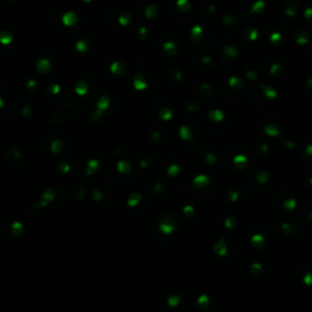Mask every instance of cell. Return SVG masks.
Masks as SVG:
<instances>
[{
	"instance_id": "3",
	"label": "cell",
	"mask_w": 312,
	"mask_h": 312,
	"mask_svg": "<svg viewBox=\"0 0 312 312\" xmlns=\"http://www.w3.org/2000/svg\"><path fill=\"white\" fill-rule=\"evenodd\" d=\"M11 41H12V34H11L10 31L4 29V31L0 32V43L1 44L6 45V44H10Z\"/></svg>"
},
{
	"instance_id": "19",
	"label": "cell",
	"mask_w": 312,
	"mask_h": 312,
	"mask_svg": "<svg viewBox=\"0 0 312 312\" xmlns=\"http://www.w3.org/2000/svg\"><path fill=\"white\" fill-rule=\"evenodd\" d=\"M36 84H37V83H36V80H34V79H29V80H28V83H27V87H28L29 89H32V88H34V87H36Z\"/></svg>"
},
{
	"instance_id": "9",
	"label": "cell",
	"mask_w": 312,
	"mask_h": 312,
	"mask_svg": "<svg viewBox=\"0 0 312 312\" xmlns=\"http://www.w3.org/2000/svg\"><path fill=\"white\" fill-rule=\"evenodd\" d=\"M107 106H109V98L101 97L100 98V100L98 101V110L102 111V110H105Z\"/></svg>"
},
{
	"instance_id": "4",
	"label": "cell",
	"mask_w": 312,
	"mask_h": 312,
	"mask_svg": "<svg viewBox=\"0 0 312 312\" xmlns=\"http://www.w3.org/2000/svg\"><path fill=\"white\" fill-rule=\"evenodd\" d=\"M62 149H63V143H62V140H60V139L54 140V141L51 143V145H50V150H51L54 154L61 153Z\"/></svg>"
},
{
	"instance_id": "5",
	"label": "cell",
	"mask_w": 312,
	"mask_h": 312,
	"mask_svg": "<svg viewBox=\"0 0 312 312\" xmlns=\"http://www.w3.org/2000/svg\"><path fill=\"white\" fill-rule=\"evenodd\" d=\"M76 92L78 93V95H84L88 92V85L84 80H79L76 84Z\"/></svg>"
},
{
	"instance_id": "20",
	"label": "cell",
	"mask_w": 312,
	"mask_h": 312,
	"mask_svg": "<svg viewBox=\"0 0 312 312\" xmlns=\"http://www.w3.org/2000/svg\"><path fill=\"white\" fill-rule=\"evenodd\" d=\"M100 116H101V111H100V110H97V111L93 114V116L92 117H93V119H97V118H99Z\"/></svg>"
},
{
	"instance_id": "2",
	"label": "cell",
	"mask_w": 312,
	"mask_h": 312,
	"mask_svg": "<svg viewBox=\"0 0 312 312\" xmlns=\"http://www.w3.org/2000/svg\"><path fill=\"white\" fill-rule=\"evenodd\" d=\"M51 67V63L49 60L46 58H40L38 62H37V70L41 73H46Z\"/></svg>"
},
{
	"instance_id": "15",
	"label": "cell",
	"mask_w": 312,
	"mask_h": 312,
	"mask_svg": "<svg viewBox=\"0 0 312 312\" xmlns=\"http://www.w3.org/2000/svg\"><path fill=\"white\" fill-rule=\"evenodd\" d=\"M48 92H50L51 94H58V92H60V85H58V83H53V84H50L49 85V88H48Z\"/></svg>"
},
{
	"instance_id": "18",
	"label": "cell",
	"mask_w": 312,
	"mask_h": 312,
	"mask_svg": "<svg viewBox=\"0 0 312 312\" xmlns=\"http://www.w3.org/2000/svg\"><path fill=\"white\" fill-rule=\"evenodd\" d=\"M31 112H32V110H31V106L26 105V106H24V109H23V114H22V116H23V117H29V116H31Z\"/></svg>"
},
{
	"instance_id": "17",
	"label": "cell",
	"mask_w": 312,
	"mask_h": 312,
	"mask_svg": "<svg viewBox=\"0 0 312 312\" xmlns=\"http://www.w3.org/2000/svg\"><path fill=\"white\" fill-rule=\"evenodd\" d=\"M92 196H93V199H94L95 201H99V200H101L102 194L100 193V190H99V189H94V190H93V193H92Z\"/></svg>"
},
{
	"instance_id": "14",
	"label": "cell",
	"mask_w": 312,
	"mask_h": 312,
	"mask_svg": "<svg viewBox=\"0 0 312 312\" xmlns=\"http://www.w3.org/2000/svg\"><path fill=\"white\" fill-rule=\"evenodd\" d=\"M87 48H88V45H87V43L84 40H78L76 43V49L78 51H85Z\"/></svg>"
},
{
	"instance_id": "13",
	"label": "cell",
	"mask_w": 312,
	"mask_h": 312,
	"mask_svg": "<svg viewBox=\"0 0 312 312\" xmlns=\"http://www.w3.org/2000/svg\"><path fill=\"white\" fill-rule=\"evenodd\" d=\"M58 170L61 173H67V172L70 171V163H67V162H61V163H58Z\"/></svg>"
},
{
	"instance_id": "12",
	"label": "cell",
	"mask_w": 312,
	"mask_h": 312,
	"mask_svg": "<svg viewBox=\"0 0 312 312\" xmlns=\"http://www.w3.org/2000/svg\"><path fill=\"white\" fill-rule=\"evenodd\" d=\"M140 200V195L138 194H132L129 196V199H128V205L129 206H134L136 205V202Z\"/></svg>"
},
{
	"instance_id": "1",
	"label": "cell",
	"mask_w": 312,
	"mask_h": 312,
	"mask_svg": "<svg viewBox=\"0 0 312 312\" xmlns=\"http://www.w3.org/2000/svg\"><path fill=\"white\" fill-rule=\"evenodd\" d=\"M77 21H78L77 15H76L73 11H67V12H65L63 16H62V22H63L66 26H73Z\"/></svg>"
},
{
	"instance_id": "16",
	"label": "cell",
	"mask_w": 312,
	"mask_h": 312,
	"mask_svg": "<svg viewBox=\"0 0 312 312\" xmlns=\"http://www.w3.org/2000/svg\"><path fill=\"white\" fill-rule=\"evenodd\" d=\"M129 15H127V14H124V15H121L119 17H118V22L121 23V24H127L128 22H129Z\"/></svg>"
},
{
	"instance_id": "11",
	"label": "cell",
	"mask_w": 312,
	"mask_h": 312,
	"mask_svg": "<svg viewBox=\"0 0 312 312\" xmlns=\"http://www.w3.org/2000/svg\"><path fill=\"white\" fill-rule=\"evenodd\" d=\"M122 71H123L122 63H119V62H114V63L111 65V72H114V73H121Z\"/></svg>"
},
{
	"instance_id": "6",
	"label": "cell",
	"mask_w": 312,
	"mask_h": 312,
	"mask_svg": "<svg viewBox=\"0 0 312 312\" xmlns=\"http://www.w3.org/2000/svg\"><path fill=\"white\" fill-rule=\"evenodd\" d=\"M99 167V161L98 160H90L88 162V168H87V175L90 176L92 173H94Z\"/></svg>"
},
{
	"instance_id": "8",
	"label": "cell",
	"mask_w": 312,
	"mask_h": 312,
	"mask_svg": "<svg viewBox=\"0 0 312 312\" xmlns=\"http://www.w3.org/2000/svg\"><path fill=\"white\" fill-rule=\"evenodd\" d=\"M117 168H118V171L122 172V173H128V172L131 171V165H129L128 162H126V161H119V162L117 163Z\"/></svg>"
},
{
	"instance_id": "10",
	"label": "cell",
	"mask_w": 312,
	"mask_h": 312,
	"mask_svg": "<svg viewBox=\"0 0 312 312\" xmlns=\"http://www.w3.org/2000/svg\"><path fill=\"white\" fill-rule=\"evenodd\" d=\"M11 231H12V234L15 235H20L23 231V226L21 222H15L12 226H11Z\"/></svg>"
},
{
	"instance_id": "7",
	"label": "cell",
	"mask_w": 312,
	"mask_h": 312,
	"mask_svg": "<svg viewBox=\"0 0 312 312\" xmlns=\"http://www.w3.org/2000/svg\"><path fill=\"white\" fill-rule=\"evenodd\" d=\"M55 190H53V189H49V190H46L44 194L41 195V201H45V202H48L49 204V201H51L54 197H55Z\"/></svg>"
},
{
	"instance_id": "21",
	"label": "cell",
	"mask_w": 312,
	"mask_h": 312,
	"mask_svg": "<svg viewBox=\"0 0 312 312\" xmlns=\"http://www.w3.org/2000/svg\"><path fill=\"white\" fill-rule=\"evenodd\" d=\"M2 106H4V101H2V99L0 98V109H1Z\"/></svg>"
}]
</instances>
